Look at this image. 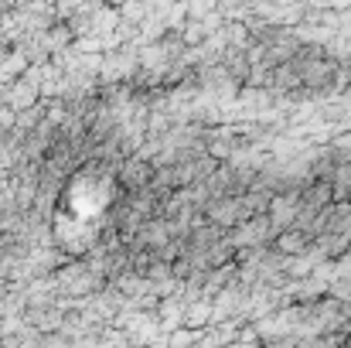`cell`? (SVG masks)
Wrapping results in <instances>:
<instances>
[{
  "label": "cell",
  "mask_w": 351,
  "mask_h": 348,
  "mask_svg": "<svg viewBox=\"0 0 351 348\" xmlns=\"http://www.w3.org/2000/svg\"><path fill=\"white\" fill-rule=\"evenodd\" d=\"M311 246H314V242H311V239H307V235H300V232H280V235H276V239H273V249H280V253H283V256H290V259H293V256H307V253H311Z\"/></svg>",
  "instance_id": "277c9868"
},
{
  "label": "cell",
  "mask_w": 351,
  "mask_h": 348,
  "mask_svg": "<svg viewBox=\"0 0 351 348\" xmlns=\"http://www.w3.org/2000/svg\"><path fill=\"white\" fill-rule=\"evenodd\" d=\"M235 256H239V249H235L232 242H229V235H226V239H222V242H215L202 259H205V266H208V270H222V266H232Z\"/></svg>",
  "instance_id": "8992f818"
},
{
  "label": "cell",
  "mask_w": 351,
  "mask_h": 348,
  "mask_svg": "<svg viewBox=\"0 0 351 348\" xmlns=\"http://www.w3.org/2000/svg\"><path fill=\"white\" fill-rule=\"evenodd\" d=\"M273 239H276V232H273L269 216H256V219H249V222H242V226H235V229L229 232V242H232L239 253L273 246Z\"/></svg>",
  "instance_id": "7a4b0ae2"
},
{
  "label": "cell",
  "mask_w": 351,
  "mask_h": 348,
  "mask_svg": "<svg viewBox=\"0 0 351 348\" xmlns=\"http://www.w3.org/2000/svg\"><path fill=\"white\" fill-rule=\"evenodd\" d=\"M331 297H335L338 304H345V308H351V277H345V280H338V283H331Z\"/></svg>",
  "instance_id": "52a82bcc"
},
{
  "label": "cell",
  "mask_w": 351,
  "mask_h": 348,
  "mask_svg": "<svg viewBox=\"0 0 351 348\" xmlns=\"http://www.w3.org/2000/svg\"><path fill=\"white\" fill-rule=\"evenodd\" d=\"M119 14H123V17H143V21H147L150 7H147V3H126V7H119Z\"/></svg>",
  "instance_id": "ba28073f"
},
{
  "label": "cell",
  "mask_w": 351,
  "mask_h": 348,
  "mask_svg": "<svg viewBox=\"0 0 351 348\" xmlns=\"http://www.w3.org/2000/svg\"><path fill=\"white\" fill-rule=\"evenodd\" d=\"M300 202H304V209H311V212H324V209L335 205V185H331V181H311V185H304Z\"/></svg>",
  "instance_id": "3957f363"
},
{
  "label": "cell",
  "mask_w": 351,
  "mask_h": 348,
  "mask_svg": "<svg viewBox=\"0 0 351 348\" xmlns=\"http://www.w3.org/2000/svg\"><path fill=\"white\" fill-rule=\"evenodd\" d=\"M345 348H348V345H345Z\"/></svg>",
  "instance_id": "9c48e42d"
},
{
  "label": "cell",
  "mask_w": 351,
  "mask_h": 348,
  "mask_svg": "<svg viewBox=\"0 0 351 348\" xmlns=\"http://www.w3.org/2000/svg\"><path fill=\"white\" fill-rule=\"evenodd\" d=\"M212 325V301H188L184 304V328H195V332H202V328H208Z\"/></svg>",
  "instance_id": "5b68a950"
},
{
  "label": "cell",
  "mask_w": 351,
  "mask_h": 348,
  "mask_svg": "<svg viewBox=\"0 0 351 348\" xmlns=\"http://www.w3.org/2000/svg\"><path fill=\"white\" fill-rule=\"evenodd\" d=\"M300 192H304V185H283V192L273 198V205H269V222H273V232L280 235V232H290L297 226V219H300V209H304V202H300Z\"/></svg>",
  "instance_id": "6da1fadb"
}]
</instances>
